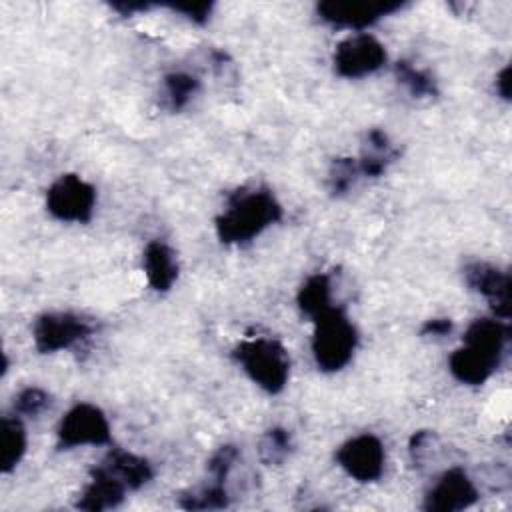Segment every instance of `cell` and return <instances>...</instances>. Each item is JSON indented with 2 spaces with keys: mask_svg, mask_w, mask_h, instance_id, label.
Here are the masks:
<instances>
[{
  "mask_svg": "<svg viewBox=\"0 0 512 512\" xmlns=\"http://www.w3.org/2000/svg\"><path fill=\"white\" fill-rule=\"evenodd\" d=\"M506 328L496 320H476L464 334V346L450 356L452 374L466 384H482L498 366Z\"/></svg>",
  "mask_w": 512,
  "mask_h": 512,
  "instance_id": "6da1fadb",
  "label": "cell"
},
{
  "mask_svg": "<svg viewBox=\"0 0 512 512\" xmlns=\"http://www.w3.org/2000/svg\"><path fill=\"white\" fill-rule=\"evenodd\" d=\"M276 198L266 190L238 194L218 216L216 228L224 242H246L280 218Z\"/></svg>",
  "mask_w": 512,
  "mask_h": 512,
  "instance_id": "7a4b0ae2",
  "label": "cell"
},
{
  "mask_svg": "<svg viewBox=\"0 0 512 512\" xmlns=\"http://www.w3.org/2000/svg\"><path fill=\"white\" fill-rule=\"evenodd\" d=\"M316 330L312 338V352L322 370H340L352 358L356 346V330L350 320L338 310L330 308L316 316Z\"/></svg>",
  "mask_w": 512,
  "mask_h": 512,
  "instance_id": "3957f363",
  "label": "cell"
},
{
  "mask_svg": "<svg viewBox=\"0 0 512 512\" xmlns=\"http://www.w3.org/2000/svg\"><path fill=\"white\" fill-rule=\"evenodd\" d=\"M236 360L242 364L246 374L264 390L278 392L288 380V354L270 338L246 340L236 348Z\"/></svg>",
  "mask_w": 512,
  "mask_h": 512,
  "instance_id": "277c9868",
  "label": "cell"
},
{
  "mask_svg": "<svg viewBox=\"0 0 512 512\" xmlns=\"http://www.w3.org/2000/svg\"><path fill=\"white\" fill-rule=\"evenodd\" d=\"M94 202V188L74 174L60 176L46 194L50 214L64 222H86L92 216Z\"/></svg>",
  "mask_w": 512,
  "mask_h": 512,
  "instance_id": "5b68a950",
  "label": "cell"
},
{
  "mask_svg": "<svg viewBox=\"0 0 512 512\" xmlns=\"http://www.w3.org/2000/svg\"><path fill=\"white\" fill-rule=\"evenodd\" d=\"M58 438L66 448L104 444L110 440V426L100 408L92 404H78L62 418Z\"/></svg>",
  "mask_w": 512,
  "mask_h": 512,
  "instance_id": "8992f818",
  "label": "cell"
},
{
  "mask_svg": "<svg viewBox=\"0 0 512 512\" xmlns=\"http://www.w3.org/2000/svg\"><path fill=\"white\" fill-rule=\"evenodd\" d=\"M386 60V52L378 40L368 34H356L338 44L334 52V68L340 76L360 78L378 70Z\"/></svg>",
  "mask_w": 512,
  "mask_h": 512,
  "instance_id": "52a82bcc",
  "label": "cell"
},
{
  "mask_svg": "<svg viewBox=\"0 0 512 512\" xmlns=\"http://www.w3.org/2000/svg\"><path fill=\"white\" fill-rule=\"evenodd\" d=\"M336 460L352 478L372 482L380 478L384 470V448L376 436L362 434L342 444L336 452Z\"/></svg>",
  "mask_w": 512,
  "mask_h": 512,
  "instance_id": "ba28073f",
  "label": "cell"
},
{
  "mask_svg": "<svg viewBox=\"0 0 512 512\" xmlns=\"http://www.w3.org/2000/svg\"><path fill=\"white\" fill-rule=\"evenodd\" d=\"M90 334V324L70 312H50L36 320L34 342L40 352H56Z\"/></svg>",
  "mask_w": 512,
  "mask_h": 512,
  "instance_id": "9c48e42d",
  "label": "cell"
},
{
  "mask_svg": "<svg viewBox=\"0 0 512 512\" xmlns=\"http://www.w3.org/2000/svg\"><path fill=\"white\" fill-rule=\"evenodd\" d=\"M478 498L476 486L462 468L446 470L430 488L424 508L430 512H456L472 506Z\"/></svg>",
  "mask_w": 512,
  "mask_h": 512,
  "instance_id": "30bf717a",
  "label": "cell"
},
{
  "mask_svg": "<svg viewBox=\"0 0 512 512\" xmlns=\"http://www.w3.org/2000/svg\"><path fill=\"white\" fill-rule=\"evenodd\" d=\"M466 282L480 294H484L498 314L508 316L510 310V278L490 264L474 262L466 268Z\"/></svg>",
  "mask_w": 512,
  "mask_h": 512,
  "instance_id": "8fae6325",
  "label": "cell"
},
{
  "mask_svg": "<svg viewBox=\"0 0 512 512\" xmlns=\"http://www.w3.org/2000/svg\"><path fill=\"white\" fill-rule=\"evenodd\" d=\"M126 490L128 488L116 476L106 472L102 466H96L92 470L90 484L86 486V490L78 500V508L88 512H102V510L116 508L124 500Z\"/></svg>",
  "mask_w": 512,
  "mask_h": 512,
  "instance_id": "7c38bea8",
  "label": "cell"
},
{
  "mask_svg": "<svg viewBox=\"0 0 512 512\" xmlns=\"http://www.w3.org/2000/svg\"><path fill=\"white\" fill-rule=\"evenodd\" d=\"M392 8L394 6L376 4V2H328L320 6V12H322V18L332 24L362 28Z\"/></svg>",
  "mask_w": 512,
  "mask_h": 512,
  "instance_id": "4fadbf2b",
  "label": "cell"
},
{
  "mask_svg": "<svg viewBox=\"0 0 512 512\" xmlns=\"http://www.w3.org/2000/svg\"><path fill=\"white\" fill-rule=\"evenodd\" d=\"M100 466L106 472H110L112 476H116L128 490H138L152 478L150 464L144 458L124 452V450H112L100 462Z\"/></svg>",
  "mask_w": 512,
  "mask_h": 512,
  "instance_id": "5bb4252c",
  "label": "cell"
},
{
  "mask_svg": "<svg viewBox=\"0 0 512 512\" xmlns=\"http://www.w3.org/2000/svg\"><path fill=\"white\" fill-rule=\"evenodd\" d=\"M144 272L156 290H168L178 276L174 252L164 242H150L144 250Z\"/></svg>",
  "mask_w": 512,
  "mask_h": 512,
  "instance_id": "9a60e30c",
  "label": "cell"
},
{
  "mask_svg": "<svg viewBox=\"0 0 512 512\" xmlns=\"http://www.w3.org/2000/svg\"><path fill=\"white\" fill-rule=\"evenodd\" d=\"M26 452V430L22 422L14 416H4L0 426V468L10 472L22 460Z\"/></svg>",
  "mask_w": 512,
  "mask_h": 512,
  "instance_id": "2e32d148",
  "label": "cell"
},
{
  "mask_svg": "<svg viewBox=\"0 0 512 512\" xmlns=\"http://www.w3.org/2000/svg\"><path fill=\"white\" fill-rule=\"evenodd\" d=\"M300 308L310 314L312 318L324 314L326 310L332 308V298H330V280L324 274H316L304 282L298 294Z\"/></svg>",
  "mask_w": 512,
  "mask_h": 512,
  "instance_id": "e0dca14e",
  "label": "cell"
},
{
  "mask_svg": "<svg viewBox=\"0 0 512 512\" xmlns=\"http://www.w3.org/2000/svg\"><path fill=\"white\" fill-rule=\"evenodd\" d=\"M394 152L382 130H372L368 134V148L358 164V170L366 176H378L384 172L386 164L392 160Z\"/></svg>",
  "mask_w": 512,
  "mask_h": 512,
  "instance_id": "ac0fdd59",
  "label": "cell"
},
{
  "mask_svg": "<svg viewBox=\"0 0 512 512\" xmlns=\"http://www.w3.org/2000/svg\"><path fill=\"white\" fill-rule=\"evenodd\" d=\"M182 508L188 510H216L228 506V492L224 484L212 482L210 486H202L200 490H194L186 496H182Z\"/></svg>",
  "mask_w": 512,
  "mask_h": 512,
  "instance_id": "d6986e66",
  "label": "cell"
},
{
  "mask_svg": "<svg viewBox=\"0 0 512 512\" xmlns=\"http://www.w3.org/2000/svg\"><path fill=\"white\" fill-rule=\"evenodd\" d=\"M198 80L188 74H170L166 78V98L170 108L180 110L188 104V100L196 94Z\"/></svg>",
  "mask_w": 512,
  "mask_h": 512,
  "instance_id": "ffe728a7",
  "label": "cell"
},
{
  "mask_svg": "<svg viewBox=\"0 0 512 512\" xmlns=\"http://www.w3.org/2000/svg\"><path fill=\"white\" fill-rule=\"evenodd\" d=\"M290 450V436L282 428L268 430L260 442V458L266 464H278Z\"/></svg>",
  "mask_w": 512,
  "mask_h": 512,
  "instance_id": "44dd1931",
  "label": "cell"
},
{
  "mask_svg": "<svg viewBox=\"0 0 512 512\" xmlns=\"http://www.w3.org/2000/svg\"><path fill=\"white\" fill-rule=\"evenodd\" d=\"M396 74H398L400 82L406 84L414 96H426V94L434 92V82L430 80V76H426L422 70H416L414 66L406 64V62H398Z\"/></svg>",
  "mask_w": 512,
  "mask_h": 512,
  "instance_id": "7402d4cb",
  "label": "cell"
},
{
  "mask_svg": "<svg viewBox=\"0 0 512 512\" xmlns=\"http://www.w3.org/2000/svg\"><path fill=\"white\" fill-rule=\"evenodd\" d=\"M50 404V396L40 388H26L14 398V412L24 416H36Z\"/></svg>",
  "mask_w": 512,
  "mask_h": 512,
  "instance_id": "603a6c76",
  "label": "cell"
},
{
  "mask_svg": "<svg viewBox=\"0 0 512 512\" xmlns=\"http://www.w3.org/2000/svg\"><path fill=\"white\" fill-rule=\"evenodd\" d=\"M356 172H360V170H358V166L352 160H336L334 168L330 172V188H332V192H336V194L346 192L350 188V184L354 182Z\"/></svg>",
  "mask_w": 512,
  "mask_h": 512,
  "instance_id": "cb8c5ba5",
  "label": "cell"
},
{
  "mask_svg": "<svg viewBox=\"0 0 512 512\" xmlns=\"http://www.w3.org/2000/svg\"><path fill=\"white\" fill-rule=\"evenodd\" d=\"M452 328L450 320H430L426 326H424V334H432V336H444L448 334Z\"/></svg>",
  "mask_w": 512,
  "mask_h": 512,
  "instance_id": "d4e9b609",
  "label": "cell"
}]
</instances>
